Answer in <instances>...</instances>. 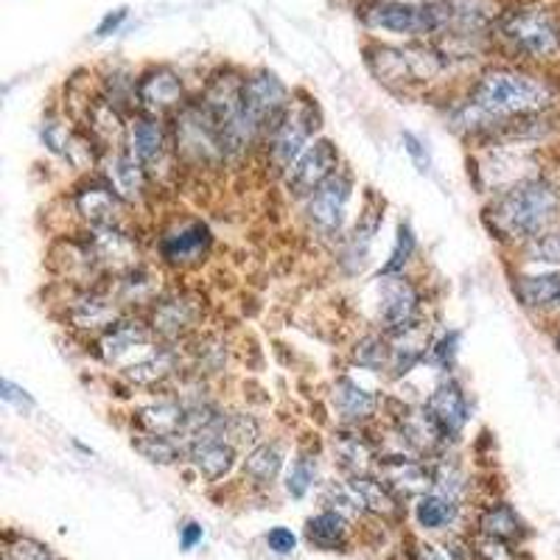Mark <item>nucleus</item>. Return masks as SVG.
<instances>
[{
	"label": "nucleus",
	"mask_w": 560,
	"mask_h": 560,
	"mask_svg": "<svg viewBox=\"0 0 560 560\" xmlns=\"http://www.w3.org/2000/svg\"><path fill=\"white\" fill-rule=\"evenodd\" d=\"M378 477L393 488L398 499H420L423 493H432V463L420 457H378Z\"/></svg>",
	"instance_id": "393cba45"
},
{
	"label": "nucleus",
	"mask_w": 560,
	"mask_h": 560,
	"mask_svg": "<svg viewBox=\"0 0 560 560\" xmlns=\"http://www.w3.org/2000/svg\"><path fill=\"white\" fill-rule=\"evenodd\" d=\"M482 224L499 244L513 249L544 236L560 224V179L538 174L493 194L482 208Z\"/></svg>",
	"instance_id": "f03ea898"
},
{
	"label": "nucleus",
	"mask_w": 560,
	"mask_h": 560,
	"mask_svg": "<svg viewBox=\"0 0 560 560\" xmlns=\"http://www.w3.org/2000/svg\"><path fill=\"white\" fill-rule=\"evenodd\" d=\"M423 404H427L429 415H432L434 423L440 427L446 443H454L463 434V429L468 427V420H471L468 395H465L463 384L454 382V378H443Z\"/></svg>",
	"instance_id": "5701e85b"
},
{
	"label": "nucleus",
	"mask_w": 560,
	"mask_h": 560,
	"mask_svg": "<svg viewBox=\"0 0 560 560\" xmlns=\"http://www.w3.org/2000/svg\"><path fill=\"white\" fill-rule=\"evenodd\" d=\"M294 93L283 84V79L278 73L267 68L249 70L244 73V84H242V104H244V115H247V121L253 124V129L261 138V147L267 135L278 127L287 113L292 109Z\"/></svg>",
	"instance_id": "9b49d317"
},
{
	"label": "nucleus",
	"mask_w": 560,
	"mask_h": 560,
	"mask_svg": "<svg viewBox=\"0 0 560 560\" xmlns=\"http://www.w3.org/2000/svg\"><path fill=\"white\" fill-rule=\"evenodd\" d=\"M3 560H59L48 547H43L26 535L7 533V547H3Z\"/></svg>",
	"instance_id": "09e8293b"
},
{
	"label": "nucleus",
	"mask_w": 560,
	"mask_h": 560,
	"mask_svg": "<svg viewBox=\"0 0 560 560\" xmlns=\"http://www.w3.org/2000/svg\"><path fill=\"white\" fill-rule=\"evenodd\" d=\"M188 353H191L194 370H197L199 376H202V373H222L224 364H228V348H224L222 339L210 337V334L194 337Z\"/></svg>",
	"instance_id": "c03bdc74"
},
{
	"label": "nucleus",
	"mask_w": 560,
	"mask_h": 560,
	"mask_svg": "<svg viewBox=\"0 0 560 560\" xmlns=\"http://www.w3.org/2000/svg\"><path fill=\"white\" fill-rule=\"evenodd\" d=\"M242 84L244 73H238L236 68H219L205 79L202 93L197 96L199 104L208 109V115L217 124L219 135H222L228 163H238L253 149L261 147V138H258V132L244 115Z\"/></svg>",
	"instance_id": "39448f33"
},
{
	"label": "nucleus",
	"mask_w": 560,
	"mask_h": 560,
	"mask_svg": "<svg viewBox=\"0 0 560 560\" xmlns=\"http://www.w3.org/2000/svg\"><path fill=\"white\" fill-rule=\"evenodd\" d=\"M387 3H409V7H427V3H438V0H387Z\"/></svg>",
	"instance_id": "13d9d810"
},
{
	"label": "nucleus",
	"mask_w": 560,
	"mask_h": 560,
	"mask_svg": "<svg viewBox=\"0 0 560 560\" xmlns=\"http://www.w3.org/2000/svg\"><path fill=\"white\" fill-rule=\"evenodd\" d=\"M342 168V154L334 147L328 138H317L306 152L300 154V160L283 174V183H287L289 194L300 202H306L319 185L328 183L334 174Z\"/></svg>",
	"instance_id": "aec40b11"
},
{
	"label": "nucleus",
	"mask_w": 560,
	"mask_h": 560,
	"mask_svg": "<svg viewBox=\"0 0 560 560\" xmlns=\"http://www.w3.org/2000/svg\"><path fill=\"white\" fill-rule=\"evenodd\" d=\"M0 398H3L7 404H18V407H34L32 395H28L23 387H18L14 382H9V378L0 382Z\"/></svg>",
	"instance_id": "5fc2aeb1"
},
{
	"label": "nucleus",
	"mask_w": 560,
	"mask_h": 560,
	"mask_svg": "<svg viewBox=\"0 0 560 560\" xmlns=\"http://www.w3.org/2000/svg\"><path fill=\"white\" fill-rule=\"evenodd\" d=\"M98 278L115 280L140 267L138 238L127 228H84L79 233Z\"/></svg>",
	"instance_id": "4468645a"
},
{
	"label": "nucleus",
	"mask_w": 560,
	"mask_h": 560,
	"mask_svg": "<svg viewBox=\"0 0 560 560\" xmlns=\"http://www.w3.org/2000/svg\"><path fill=\"white\" fill-rule=\"evenodd\" d=\"M283 468V448L278 443H258L244 457V479L255 488H269Z\"/></svg>",
	"instance_id": "e433bc0d"
},
{
	"label": "nucleus",
	"mask_w": 560,
	"mask_h": 560,
	"mask_svg": "<svg viewBox=\"0 0 560 560\" xmlns=\"http://www.w3.org/2000/svg\"><path fill=\"white\" fill-rule=\"evenodd\" d=\"M79 129L73 127L70 118L65 115H45L43 118V127H39V140H43V147L48 149L51 154L57 158H68L70 147H73V140H77Z\"/></svg>",
	"instance_id": "37998d69"
},
{
	"label": "nucleus",
	"mask_w": 560,
	"mask_h": 560,
	"mask_svg": "<svg viewBox=\"0 0 560 560\" xmlns=\"http://www.w3.org/2000/svg\"><path fill=\"white\" fill-rule=\"evenodd\" d=\"M401 143H404V152L412 158L415 168H418L420 174H429L432 172V154H429L427 143L418 138V135L412 132H401Z\"/></svg>",
	"instance_id": "3c124183"
},
{
	"label": "nucleus",
	"mask_w": 560,
	"mask_h": 560,
	"mask_svg": "<svg viewBox=\"0 0 560 560\" xmlns=\"http://www.w3.org/2000/svg\"><path fill=\"white\" fill-rule=\"evenodd\" d=\"M109 292L115 294V300L121 303L124 312H132V308L149 306L152 308L160 298H163V289H160V275L152 267L140 264V267L129 269L121 278L109 280Z\"/></svg>",
	"instance_id": "2f4dec72"
},
{
	"label": "nucleus",
	"mask_w": 560,
	"mask_h": 560,
	"mask_svg": "<svg viewBox=\"0 0 560 560\" xmlns=\"http://www.w3.org/2000/svg\"><path fill=\"white\" fill-rule=\"evenodd\" d=\"M132 448L152 465H174L185 457V443L177 438H158V434L135 432Z\"/></svg>",
	"instance_id": "58836bf2"
},
{
	"label": "nucleus",
	"mask_w": 560,
	"mask_h": 560,
	"mask_svg": "<svg viewBox=\"0 0 560 560\" xmlns=\"http://www.w3.org/2000/svg\"><path fill=\"white\" fill-rule=\"evenodd\" d=\"M541 147H516V143H497L479 147L468 160V177L479 194H502L516 183L544 174Z\"/></svg>",
	"instance_id": "0eeeda50"
},
{
	"label": "nucleus",
	"mask_w": 560,
	"mask_h": 560,
	"mask_svg": "<svg viewBox=\"0 0 560 560\" xmlns=\"http://www.w3.org/2000/svg\"><path fill=\"white\" fill-rule=\"evenodd\" d=\"M213 247V230L202 219H183L166 228L158 238V258L168 269H194Z\"/></svg>",
	"instance_id": "dca6fc26"
},
{
	"label": "nucleus",
	"mask_w": 560,
	"mask_h": 560,
	"mask_svg": "<svg viewBox=\"0 0 560 560\" xmlns=\"http://www.w3.org/2000/svg\"><path fill=\"white\" fill-rule=\"evenodd\" d=\"M364 65L370 73L395 93L427 90L432 84L446 82L454 59L443 54L434 43H368L364 45Z\"/></svg>",
	"instance_id": "20e7f679"
},
{
	"label": "nucleus",
	"mask_w": 560,
	"mask_h": 560,
	"mask_svg": "<svg viewBox=\"0 0 560 560\" xmlns=\"http://www.w3.org/2000/svg\"><path fill=\"white\" fill-rule=\"evenodd\" d=\"M357 18L368 32H384L404 37L407 43H438L446 34V12L443 0L427 7L409 3H387V0H362L357 7Z\"/></svg>",
	"instance_id": "423d86ee"
},
{
	"label": "nucleus",
	"mask_w": 560,
	"mask_h": 560,
	"mask_svg": "<svg viewBox=\"0 0 560 560\" xmlns=\"http://www.w3.org/2000/svg\"><path fill=\"white\" fill-rule=\"evenodd\" d=\"M412 560H452L443 549H438L434 544H415Z\"/></svg>",
	"instance_id": "4d7b16f0"
},
{
	"label": "nucleus",
	"mask_w": 560,
	"mask_h": 560,
	"mask_svg": "<svg viewBox=\"0 0 560 560\" xmlns=\"http://www.w3.org/2000/svg\"><path fill=\"white\" fill-rule=\"evenodd\" d=\"M79 124H82L84 132L93 138V143L102 149V154L127 149V140H129L127 115H124L118 107H113L102 93H96V98L88 104V109L82 113Z\"/></svg>",
	"instance_id": "b1692460"
},
{
	"label": "nucleus",
	"mask_w": 560,
	"mask_h": 560,
	"mask_svg": "<svg viewBox=\"0 0 560 560\" xmlns=\"http://www.w3.org/2000/svg\"><path fill=\"white\" fill-rule=\"evenodd\" d=\"M457 353H459V331L443 334L438 342H432V350H429L432 362L443 370L452 368L454 359H457Z\"/></svg>",
	"instance_id": "8fccbe9b"
},
{
	"label": "nucleus",
	"mask_w": 560,
	"mask_h": 560,
	"mask_svg": "<svg viewBox=\"0 0 560 560\" xmlns=\"http://www.w3.org/2000/svg\"><path fill=\"white\" fill-rule=\"evenodd\" d=\"M127 149L138 160L143 172L149 174L152 185H168L179 174V160L174 152L172 124L154 115H135L129 121Z\"/></svg>",
	"instance_id": "9d476101"
},
{
	"label": "nucleus",
	"mask_w": 560,
	"mask_h": 560,
	"mask_svg": "<svg viewBox=\"0 0 560 560\" xmlns=\"http://www.w3.org/2000/svg\"><path fill=\"white\" fill-rule=\"evenodd\" d=\"M350 197H353V174L348 168H339L328 183L319 185L317 191L303 202L306 224L314 236L323 242H334L342 236Z\"/></svg>",
	"instance_id": "ddd939ff"
},
{
	"label": "nucleus",
	"mask_w": 560,
	"mask_h": 560,
	"mask_svg": "<svg viewBox=\"0 0 560 560\" xmlns=\"http://www.w3.org/2000/svg\"><path fill=\"white\" fill-rule=\"evenodd\" d=\"M217 438L228 440L230 446L236 448H255L258 438H261V427L258 420L247 412H224L222 427H219Z\"/></svg>",
	"instance_id": "79ce46f5"
},
{
	"label": "nucleus",
	"mask_w": 560,
	"mask_h": 560,
	"mask_svg": "<svg viewBox=\"0 0 560 560\" xmlns=\"http://www.w3.org/2000/svg\"><path fill=\"white\" fill-rule=\"evenodd\" d=\"M516 255L518 261L527 264V267L560 269V224L549 230V233H544V236L522 244V247L516 249Z\"/></svg>",
	"instance_id": "a19ab883"
},
{
	"label": "nucleus",
	"mask_w": 560,
	"mask_h": 560,
	"mask_svg": "<svg viewBox=\"0 0 560 560\" xmlns=\"http://www.w3.org/2000/svg\"><path fill=\"white\" fill-rule=\"evenodd\" d=\"M306 541L319 552H339L350 541V522L325 508L306 522Z\"/></svg>",
	"instance_id": "f704fd0d"
},
{
	"label": "nucleus",
	"mask_w": 560,
	"mask_h": 560,
	"mask_svg": "<svg viewBox=\"0 0 560 560\" xmlns=\"http://www.w3.org/2000/svg\"><path fill=\"white\" fill-rule=\"evenodd\" d=\"M314 482H317V457L314 454H298V459H294L287 474L289 497L303 499L314 488Z\"/></svg>",
	"instance_id": "de8ad7c7"
},
{
	"label": "nucleus",
	"mask_w": 560,
	"mask_h": 560,
	"mask_svg": "<svg viewBox=\"0 0 560 560\" xmlns=\"http://www.w3.org/2000/svg\"><path fill=\"white\" fill-rule=\"evenodd\" d=\"M199 541H202V527H199L197 522H188L185 527H179V547H183L185 552L197 547Z\"/></svg>",
	"instance_id": "6e6d98bb"
},
{
	"label": "nucleus",
	"mask_w": 560,
	"mask_h": 560,
	"mask_svg": "<svg viewBox=\"0 0 560 560\" xmlns=\"http://www.w3.org/2000/svg\"><path fill=\"white\" fill-rule=\"evenodd\" d=\"M132 427L138 432L158 434V438H177L185 443L188 432V401L179 395H168L160 401L147 404L132 412Z\"/></svg>",
	"instance_id": "bb28decb"
},
{
	"label": "nucleus",
	"mask_w": 560,
	"mask_h": 560,
	"mask_svg": "<svg viewBox=\"0 0 560 560\" xmlns=\"http://www.w3.org/2000/svg\"><path fill=\"white\" fill-rule=\"evenodd\" d=\"M465 98L485 115V121H488L490 132H493V129L513 121V118L558 109L560 84L549 79L547 73L529 70L524 65L502 62L479 70L474 82L468 84V90H465Z\"/></svg>",
	"instance_id": "f257e3e1"
},
{
	"label": "nucleus",
	"mask_w": 560,
	"mask_h": 560,
	"mask_svg": "<svg viewBox=\"0 0 560 560\" xmlns=\"http://www.w3.org/2000/svg\"><path fill=\"white\" fill-rule=\"evenodd\" d=\"M319 127V109L314 104V98H308L306 93H294L292 109L287 113V118L267 135L264 140V154H267V166L275 174H283L294 166L300 160V154L306 152Z\"/></svg>",
	"instance_id": "1a4fd4ad"
},
{
	"label": "nucleus",
	"mask_w": 560,
	"mask_h": 560,
	"mask_svg": "<svg viewBox=\"0 0 560 560\" xmlns=\"http://www.w3.org/2000/svg\"><path fill=\"white\" fill-rule=\"evenodd\" d=\"M331 452L348 477L378 471V440L370 438L364 427H339L331 438Z\"/></svg>",
	"instance_id": "a878e982"
},
{
	"label": "nucleus",
	"mask_w": 560,
	"mask_h": 560,
	"mask_svg": "<svg viewBox=\"0 0 560 560\" xmlns=\"http://www.w3.org/2000/svg\"><path fill=\"white\" fill-rule=\"evenodd\" d=\"M183 370V357H179L177 345H154L147 357L135 359L124 368V378L135 387H160V384L172 382Z\"/></svg>",
	"instance_id": "7c9ffc66"
},
{
	"label": "nucleus",
	"mask_w": 560,
	"mask_h": 560,
	"mask_svg": "<svg viewBox=\"0 0 560 560\" xmlns=\"http://www.w3.org/2000/svg\"><path fill=\"white\" fill-rule=\"evenodd\" d=\"M459 513V504L440 493H423L415 499V522L423 529H448Z\"/></svg>",
	"instance_id": "4c0bfd02"
},
{
	"label": "nucleus",
	"mask_w": 560,
	"mask_h": 560,
	"mask_svg": "<svg viewBox=\"0 0 560 560\" xmlns=\"http://www.w3.org/2000/svg\"><path fill=\"white\" fill-rule=\"evenodd\" d=\"M238 448L230 446L228 440L217 434H202V438L188 440L185 446V459L194 465V471L208 482H222L233 468H236Z\"/></svg>",
	"instance_id": "cd10ccee"
},
{
	"label": "nucleus",
	"mask_w": 560,
	"mask_h": 560,
	"mask_svg": "<svg viewBox=\"0 0 560 560\" xmlns=\"http://www.w3.org/2000/svg\"><path fill=\"white\" fill-rule=\"evenodd\" d=\"M73 213L84 228H124L129 205L104 183L102 177H88L70 194Z\"/></svg>",
	"instance_id": "6ab92c4d"
},
{
	"label": "nucleus",
	"mask_w": 560,
	"mask_h": 560,
	"mask_svg": "<svg viewBox=\"0 0 560 560\" xmlns=\"http://www.w3.org/2000/svg\"><path fill=\"white\" fill-rule=\"evenodd\" d=\"M493 48L508 59L549 65L560 59V12L544 0H518L502 7L493 23Z\"/></svg>",
	"instance_id": "7ed1b4c3"
},
{
	"label": "nucleus",
	"mask_w": 560,
	"mask_h": 560,
	"mask_svg": "<svg viewBox=\"0 0 560 560\" xmlns=\"http://www.w3.org/2000/svg\"><path fill=\"white\" fill-rule=\"evenodd\" d=\"M138 113L154 115V118H172L185 104L191 102L185 79L168 65H149L143 73H138Z\"/></svg>",
	"instance_id": "f3484780"
},
{
	"label": "nucleus",
	"mask_w": 560,
	"mask_h": 560,
	"mask_svg": "<svg viewBox=\"0 0 560 560\" xmlns=\"http://www.w3.org/2000/svg\"><path fill=\"white\" fill-rule=\"evenodd\" d=\"M350 488L357 490L362 499L364 510L376 518H398L401 516V499L395 497L393 488L384 482L378 474H362V477H350Z\"/></svg>",
	"instance_id": "72a5a7b5"
},
{
	"label": "nucleus",
	"mask_w": 560,
	"mask_h": 560,
	"mask_svg": "<svg viewBox=\"0 0 560 560\" xmlns=\"http://www.w3.org/2000/svg\"><path fill=\"white\" fill-rule=\"evenodd\" d=\"M418 253V238H415V230L409 228V222L398 224V233H395V247L389 253V258L384 261V267L378 269V275H407L409 261Z\"/></svg>",
	"instance_id": "49530a36"
},
{
	"label": "nucleus",
	"mask_w": 560,
	"mask_h": 560,
	"mask_svg": "<svg viewBox=\"0 0 560 560\" xmlns=\"http://www.w3.org/2000/svg\"><path fill=\"white\" fill-rule=\"evenodd\" d=\"M149 325L163 345H179L199 331L205 319V298L197 292H166L149 308Z\"/></svg>",
	"instance_id": "2eb2a0df"
},
{
	"label": "nucleus",
	"mask_w": 560,
	"mask_h": 560,
	"mask_svg": "<svg viewBox=\"0 0 560 560\" xmlns=\"http://www.w3.org/2000/svg\"><path fill=\"white\" fill-rule=\"evenodd\" d=\"M376 319L387 337L409 331L423 323V294L407 275H378Z\"/></svg>",
	"instance_id": "f8f14e48"
},
{
	"label": "nucleus",
	"mask_w": 560,
	"mask_h": 560,
	"mask_svg": "<svg viewBox=\"0 0 560 560\" xmlns=\"http://www.w3.org/2000/svg\"><path fill=\"white\" fill-rule=\"evenodd\" d=\"M555 345H558V350H560V331H558V339H555Z\"/></svg>",
	"instance_id": "bf43d9fd"
},
{
	"label": "nucleus",
	"mask_w": 560,
	"mask_h": 560,
	"mask_svg": "<svg viewBox=\"0 0 560 560\" xmlns=\"http://www.w3.org/2000/svg\"><path fill=\"white\" fill-rule=\"evenodd\" d=\"M477 527L485 538H497V541L504 544H518L524 535H527V524L522 522V516H518L516 510L504 502L488 504V508L479 513Z\"/></svg>",
	"instance_id": "c9c22d12"
},
{
	"label": "nucleus",
	"mask_w": 560,
	"mask_h": 560,
	"mask_svg": "<svg viewBox=\"0 0 560 560\" xmlns=\"http://www.w3.org/2000/svg\"><path fill=\"white\" fill-rule=\"evenodd\" d=\"M353 362L370 373H384L393 364V339L387 334H364L353 345Z\"/></svg>",
	"instance_id": "ea45409f"
},
{
	"label": "nucleus",
	"mask_w": 560,
	"mask_h": 560,
	"mask_svg": "<svg viewBox=\"0 0 560 560\" xmlns=\"http://www.w3.org/2000/svg\"><path fill=\"white\" fill-rule=\"evenodd\" d=\"M323 504H328V510L345 516L348 522H357V518L368 516V510H364L362 499L350 482H328L325 485V493H323Z\"/></svg>",
	"instance_id": "a18cd8bd"
},
{
	"label": "nucleus",
	"mask_w": 560,
	"mask_h": 560,
	"mask_svg": "<svg viewBox=\"0 0 560 560\" xmlns=\"http://www.w3.org/2000/svg\"><path fill=\"white\" fill-rule=\"evenodd\" d=\"M98 177H102L129 208H140L154 188L149 174L143 172V166L129 154V149L104 152L102 163H98Z\"/></svg>",
	"instance_id": "4be33fe9"
},
{
	"label": "nucleus",
	"mask_w": 560,
	"mask_h": 560,
	"mask_svg": "<svg viewBox=\"0 0 560 560\" xmlns=\"http://www.w3.org/2000/svg\"><path fill=\"white\" fill-rule=\"evenodd\" d=\"M376 199L370 197L368 205H364V213L359 217L357 228L350 230L348 236L342 238V247H339V267L345 269L348 275H359L370 261V247H373V238H376L378 228H382V208L384 205L378 202L373 208Z\"/></svg>",
	"instance_id": "c85d7f7f"
},
{
	"label": "nucleus",
	"mask_w": 560,
	"mask_h": 560,
	"mask_svg": "<svg viewBox=\"0 0 560 560\" xmlns=\"http://www.w3.org/2000/svg\"><path fill=\"white\" fill-rule=\"evenodd\" d=\"M168 121H172L174 152H177L179 166L191 168V172H217V168L228 166L222 135L208 109L199 104V98H191Z\"/></svg>",
	"instance_id": "6e6552de"
},
{
	"label": "nucleus",
	"mask_w": 560,
	"mask_h": 560,
	"mask_svg": "<svg viewBox=\"0 0 560 560\" xmlns=\"http://www.w3.org/2000/svg\"><path fill=\"white\" fill-rule=\"evenodd\" d=\"M158 337H154L149 319L132 317V314H124L115 325H109L102 337H96V357L102 359L107 368H118L127 359H140L147 357L149 350L154 348Z\"/></svg>",
	"instance_id": "412c9836"
},
{
	"label": "nucleus",
	"mask_w": 560,
	"mask_h": 560,
	"mask_svg": "<svg viewBox=\"0 0 560 560\" xmlns=\"http://www.w3.org/2000/svg\"><path fill=\"white\" fill-rule=\"evenodd\" d=\"M513 294L527 312L552 314L560 306V269L516 275L513 278Z\"/></svg>",
	"instance_id": "473e14b6"
},
{
	"label": "nucleus",
	"mask_w": 560,
	"mask_h": 560,
	"mask_svg": "<svg viewBox=\"0 0 560 560\" xmlns=\"http://www.w3.org/2000/svg\"><path fill=\"white\" fill-rule=\"evenodd\" d=\"M127 18H129V9L127 7L113 9V12H107L102 18V23H98V26H96V37L104 39V37H109V34H115V32H118V28L124 26V20H127Z\"/></svg>",
	"instance_id": "864d4df0"
},
{
	"label": "nucleus",
	"mask_w": 560,
	"mask_h": 560,
	"mask_svg": "<svg viewBox=\"0 0 560 560\" xmlns=\"http://www.w3.org/2000/svg\"><path fill=\"white\" fill-rule=\"evenodd\" d=\"M331 407L342 427H368L370 420L378 418L382 398H378L376 393L364 389L362 384L353 382V378L342 376L334 382Z\"/></svg>",
	"instance_id": "c756f323"
},
{
	"label": "nucleus",
	"mask_w": 560,
	"mask_h": 560,
	"mask_svg": "<svg viewBox=\"0 0 560 560\" xmlns=\"http://www.w3.org/2000/svg\"><path fill=\"white\" fill-rule=\"evenodd\" d=\"M267 547L275 555H292L298 549V535L289 527H272L267 533Z\"/></svg>",
	"instance_id": "603ef678"
},
{
	"label": "nucleus",
	"mask_w": 560,
	"mask_h": 560,
	"mask_svg": "<svg viewBox=\"0 0 560 560\" xmlns=\"http://www.w3.org/2000/svg\"><path fill=\"white\" fill-rule=\"evenodd\" d=\"M124 314L127 312L115 300V294L102 287L77 289L73 298L65 303V325L84 334V337H102L109 325L118 323Z\"/></svg>",
	"instance_id": "a211bd4d"
}]
</instances>
